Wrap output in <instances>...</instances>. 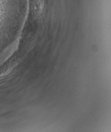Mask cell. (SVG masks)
<instances>
[{
    "instance_id": "obj_1",
    "label": "cell",
    "mask_w": 111,
    "mask_h": 132,
    "mask_svg": "<svg viewBox=\"0 0 111 132\" xmlns=\"http://www.w3.org/2000/svg\"><path fill=\"white\" fill-rule=\"evenodd\" d=\"M44 6L43 0H33V10L36 16H39Z\"/></svg>"
}]
</instances>
